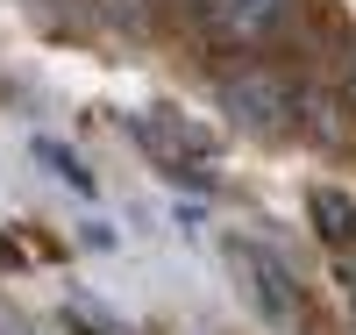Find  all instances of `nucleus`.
<instances>
[{"label":"nucleus","mask_w":356,"mask_h":335,"mask_svg":"<svg viewBox=\"0 0 356 335\" xmlns=\"http://www.w3.org/2000/svg\"><path fill=\"white\" fill-rule=\"evenodd\" d=\"M214 100L228 121H243L250 136H292V114H300V93L278 79V72H264V65H228L214 79Z\"/></svg>","instance_id":"f257e3e1"},{"label":"nucleus","mask_w":356,"mask_h":335,"mask_svg":"<svg viewBox=\"0 0 356 335\" xmlns=\"http://www.w3.org/2000/svg\"><path fill=\"white\" fill-rule=\"evenodd\" d=\"M228 271H235V286H243V299H250V307L271 321L278 335H292V328L307 321L300 279H292V271H285L271 250H257V242H243V235H235V242H228Z\"/></svg>","instance_id":"f03ea898"},{"label":"nucleus","mask_w":356,"mask_h":335,"mask_svg":"<svg viewBox=\"0 0 356 335\" xmlns=\"http://www.w3.org/2000/svg\"><path fill=\"white\" fill-rule=\"evenodd\" d=\"M292 8H300V0H207L200 15H207V36L221 50H257V43H271L292 22Z\"/></svg>","instance_id":"7ed1b4c3"},{"label":"nucleus","mask_w":356,"mask_h":335,"mask_svg":"<svg viewBox=\"0 0 356 335\" xmlns=\"http://www.w3.org/2000/svg\"><path fill=\"white\" fill-rule=\"evenodd\" d=\"M307 221H314V235L328 242V250H349L356 242V200L342 186H314L307 193Z\"/></svg>","instance_id":"20e7f679"},{"label":"nucleus","mask_w":356,"mask_h":335,"mask_svg":"<svg viewBox=\"0 0 356 335\" xmlns=\"http://www.w3.org/2000/svg\"><path fill=\"white\" fill-rule=\"evenodd\" d=\"M300 121H307V136H314V143H328V150L342 143V121H335V107L321 100V93H300Z\"/></svg>","instance_id":"39448f33"},{"label":"nucleus","mask_w":356,"mask_h":335,"mask_svg":"<svg viewBox=\"0 0 356 335\" xmlns=\"http://www.w3.org/2000/svg\"><path fill=\"white\" fill-rule=\"evenodd\" d=\"M36 157H43L50 171H65V186H72V193H93V171H86V164L72 157V150H57V143H36Z\"/></svg>","instance_id":"423d86ee"},{"label":"nucleus","mask_w":356,"mask_h":335,"mask_svg":"<svg viewBox=\"0 0 356 335\" xmlns=\"http://www.w3.org/2000/svg\"><path fill=\"white\" fill-rule=\"evenodd\" d=\"M65 328H72V335H122L107 314H93V307H86V299H72V307H65Z\"/></svg>","instance_id":"0eeeda50"},{"label":"nucleus","mask_w":356,"mask_h":335,"mask_svg":"<svg viewBox=\"0 0 356 335\" xmlns=\"http://www.w3.org/2000/svg\"><path fill=\"white\" fill-rule=\"evenodd\" d=\"M335 279H342V293H349V307H356V257L342 250V271H335Z\"/></svg>","instance_id":"6e6552de"},{"label":"nucleus","mask_w":356,"mask_h":335,"mask_svg":"<svg viewBox=\"0 0 356 335\" xmlns=\"http://www.w3.org/2000/svg\"><path fill=\"white\" fill-rule=\"evenodd\" d=\"M349 114H356V57H349Z\"/></svg>","instance_id":"1a4fd4ad"},{"label":"nucleus","mask_w":356,"mask_h":335,"mask_svg":"<svg viewBox=\"0 0 356 335\" xmlns=\"http://www.w3.org/2000/svg\"><path fill=\"white\" fill-rule=\"evenodd\" d=\"M200 8H207V0H200Z\"/></svg>","instance_id":"9d476101"}]
</instances>
